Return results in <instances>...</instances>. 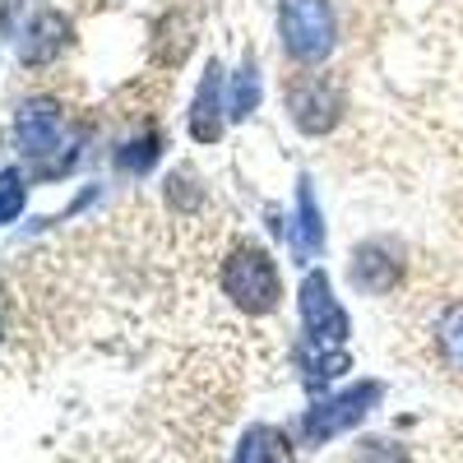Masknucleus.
<instances>
[{
	"label": "nucleus",
	"instance_id": "nucleus-2",
	"mask_svg": "<svg viewBox=\"0 0 463 463\" xmlns=\"http://www.w3.org/2000/svg\"><path fill=\"white\" fill-rule=\"evenodd\" d=\"M222 292L232 297V306H241L246 316H269L283 297L274 260L260 246H237L222 260Z\"/></svg>",
	"mask_w": 463,
	"mask_h": 463
},
{
	"label": "nucleus",
	"instance_id": "nucleus-12",
	"mask_svg": "<svg viewBox=\"0 0 463 463\" xmlns=\"http://www.w3.org/2000/svg\"><path fill=\"white\" fill-rule=\"evenodd\" d=\"M61 43H65V19H56V14H43L33 28H28V37L19 43V56L28 61V65H37V61H47V56H56L61 52Z\"/></svg>",
	"mask_w": 463,
	"mask_h": 463
},
{
	"label": "nucleus",
	"instance_id": "nucleus-9",
	"mask_svg": "<svg viewBox=\"0 0 463 463\" xmlns=\"http://www.w3.org/2000/svg\"><path fill=\"white\" fill-rule=\"evenodd\" d=\"M394 279H399V264L390 260V246L371 241V246H362V250H357V260H353V283H357L362 292L384 297V292L394 288Z\"/></svg>",
	"mask_w": 463,
	"mask_h": 463
},
{
	"label": "nucleus",
	"instance_id": "nucleus-4",
	"mask_svg": "<svg viewBox=\"0 0 463 463\" xmlns=\"http://www.w3.org/2000/svg\"><path fill=\"white\" fill-rule=\"evenodd\" d=\"M301 320H306V338L301 343H311V347H325V353H338V347L347 343V311L334 301L329 292V279L320 274H306L301 283Z\"/></svg>",
	"mask_w": 463,
	"mask_h": 463
},
{
	"label": "nucleus",
	"instance_id": "nucleus-10",
	"mask_svg": "<svg viewBox=\"0 0 463 463\" xmlns=\"http://www.w3.org/2000/svg\"><path fill=\"white\" fill-rule=\"evenodd\" d=\"M232 463H297L292 440L279 427H250L237 445V458Z\"/></svg>",
	"mask_w": 463,
	"mask_h": 463
},
{
	"label": "nucleus",
	"instance_id": "nucleus-15",
	"mask_svg": "<svg viewBox=\"0 0 463 463\" xmlns=\"http://www.w3.org/2000/svg\"><path fill=\"white\" fill-rule=\"evenodd\" d=\"M353 463H412L408 449L399 440H384V436H366L353 454Z\"/></svg>",
	"mask_w": 463,
	"mask_h": 463
},
{
	"label": "nucleus",
	"instance_id": "nucleus-8",
	"mask_svg": "<svg viewBox=\"0 0 463 463\" xmlns=\"http://www.w3.org/2000/svg\"><path fill=\"white\" fill-rule=\"evenodd\" d=\"M218 84H222V70L218 61H209L204 70V84H200V98H195V111H190V135L200 144H213L222 135V102H218Z\"/></svg>",
	"mask_w": 463,
	"mask_h": 463
},
{
	"label": "nucleus",
	"instance_id": "nucleus-5",
	"mask_svg": "<svg viewBox=\"0 0 463 463\" xmlns=\"http://www.w3.org/2000/svg\"><path fill=\"white\" fill-rule=\"evenodd\" d=\"M288 111H292V121L306 130V135H325L338 126V111H343V98L329 80H297L288 89Z\"/></svg>",
	"mask_w": 463,
	"mask_h": 463
},
{
	"label": "nucleus",
	"instance_id": "nucleus-16",
	"mask_svg": "<svg viewBox=\"0 0 463 463\" xmlns=\"http://www.w3.org/2000/svg\"><path fill=\"white\" fill-rule=\"evenodd\" d=\"M153 163H158V135H144V139L126 144V153H121V167L126 172H148Z\"/></svg>",
	"mask_w": 463,
	"mask_h": 463
},
{
	"label": "nucleus",
	"instance_id": "nucleus-11",
	"mask_svg": "<svg viewBox=\"0 0 463 463\" xmlns=\"http://www.w3.org/2000/svg\"><path fill=\"white\" fill-rule=\"evenodd\" d=\"M325 241V227H320V209L311 200V181L301 176V190H297V222H292V255L297 260H311Z\"/></svg>",
	"mask_w": 463,
	"mask_h": 463
},
{
	"label": "nucleus",
	"instance_id": "nucleus-13",
	"mask_svg": "<svg viewBox=\"0 0 463 463\" xmlns=\"http://www.w3.org/2000/svg\"><path fill=\"white\" fill-rule=\"evenodd\" d=\"M436 347H440L445 366L463 375V301L445 306V316L436 320Z\"/></svg>",
	"mask_w": 463,
	"mask_h": 463
},
{
	"label": "nucleus",
	"instance_id": "nucleus-14",
	"mask_svg": "<svg viewBox=\"0 0 463 463\" xmlns=\"http://www.w3.org/2000/svg\"><path fill=\"white\" fill-rule=\"evenodd\" d=\"M255 102H260V74H255V65L246 61L237 74H232V107H227V111L241 121V116L255 111Z\"/></svg>",
	"mask_w": 463,
	"mask_h": 463
},
{
	"label": "nucleus",
	"instance_id": "nucleus-1",
	"mask_svg": "<svg viewBox=\"0 0 463 463\" xmlns=\"http://www.w3.org/2000/svg\"><path fill=\"white\" fill-rule=\"evenodd\" d=\"M380 399H384V384H380V380H357L353 390H343V394H320L311 408L297 417V436H301V445L320 449V445H329L334 436L362 427V421L371 417V408H375Z\"/></svg>",
	"mask_w": 463,
	"mask_h": 463
},
{
	"label": "nucleus",
	"instance_id": "nucleus-17",
	"mask_svg": "<svg viewBox=\"0 0 463 463\" xmlns=\"http://www.w3.org/2000/svg\"><path fill=\"white\" fill-rule=\"evenodd\" d=\"M24 209V176L19 172H0V222L19 218Z\"/></svg>",
	"mask_w": 463,
	"mask_h": 463
},
{
	"label": "nucleus",
	"instance_id": "nucleus-7",
	"mask_svg": "<svg viewBox=\"0 0 463 463\" xmlns=\"http://www.w3.org/2000/svg\"><path fill=\"white\" fill-rule=\"evenodd\" d=\"M297 371H301V384L306 394H325L329 384L338 375L353 371V357H347V347H338V353H325V347H311V343H297Z\"/></svg>",
	"mask_w": 463,
	"mask_h": 463
},
{
	"label": "nucleus",
	"instance_id": "nucleus-6",
	"mask_svg": "<svg viewBox=\"0 0 463 463\" xmlns=\"http://www.w3.org/2000/svg\"><path fill=\"white\" fill-rule=\"evenodd\" d=\"M14 139H19V148L28 153L37 167H47V158H52L56 144H61V107L47 102V98L24 102L14 111Z\"/></svg>",
	"mask_w": 463,
	"mask_h": 463
},
{
	"label": "nucleus",
	"instance_id": "nucleus-3",
	"mask_svg": "<svg viewBox=\"0 0 463 463\" xmlns=\"http://www.w3.org/2000/svg\"><path fill=\"white\" fill-rule=\"evenodd\" d=\"M279 24H283V47L297 61L316 65V61L329 56V47H334V14H329L325 0H283Z\"/></svg>",
	"mask_w": 463,
	"mask_h": 463
}]
</instances>
